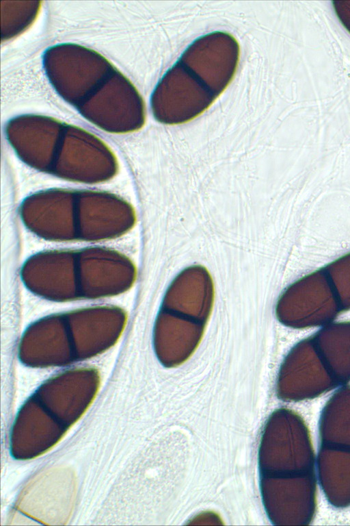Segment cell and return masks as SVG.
<instances>
[{"mask_svg": "<svg viewBox=\"0 0 350 526\" xmlns=\"http://www.w3.org/2000/svg\"><path fill=\"white\" fill-rule=\"evenodd\" d=\"M239 46L217 32L198 39L163 78V122L188 121L206 110L228 86L238 62Z\"/></svg>", "mask_w": 350, "mask_h": 526, "instance_id": "cell-1", "label": "cell"}]
</instances>
